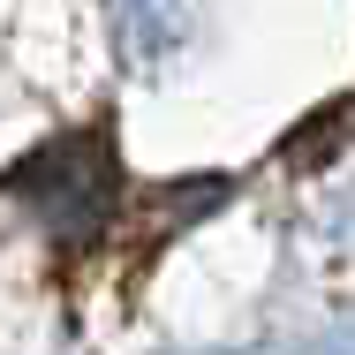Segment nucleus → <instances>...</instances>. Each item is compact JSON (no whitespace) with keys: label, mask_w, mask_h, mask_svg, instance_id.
<instances>
[{"label":"nucleus","mask_w":355,"mask_h":355,"mask_svg":"<svg viewBox=\"0 0 355 355\" xmlns=\"http://www.w3.org/2000/svg\"><path fill=\"white\" fill-rule=\"evenodd\" d=\"M15 197L46 219L61 242H83L98 219L114 212V166L98 137H69V144H46L38 159L15 166Z\"/></svg>","instance_id":"obj_1"},{"label":"nucleus","mask_w":355,"mask_h":355,"mask_svg":"<svg viewBox=\"0 0 355 355\" xmlns=\"http://www.w3.org/2000/svg\"><path fill=\"white\" fill-rule=\"evenodd\" d=\"M340 355H355V348H340Z\"/></svg>","instance_id":"obj_2"}]
</instances>
